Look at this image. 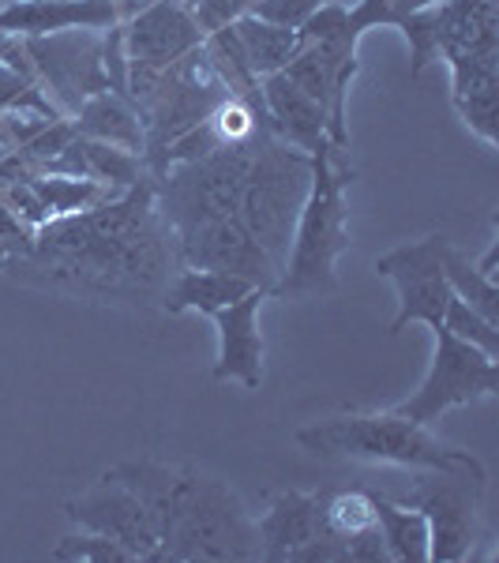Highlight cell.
Instances as JSON below:
<instances>
[{
  "mask_svg": "<svg viewBox=\"0 0 499 563\" xmlns=\"http://www.w3.org/2000/svg\"><path fill=\"white\" fill-rule=\"evenodd\" d=\"M308 185H312V154L289 147L270 129H263L248 180H244L237 218L248 225L256 244L278 267V278L286 271V256L289 244H293L297 218H301V207L308 199Z\"/></svg>",
  "mask_w": 499,
  "mask_h": 563,
  "instance_id": "cell-6",
  "label": "cell"
},
{
  "mask_svg": "<svg viewBox=\"0 0 499 563\" xmlns=\"http://www.w3.org/2000/svg\"><path fill=\"white\" fill-rule=\"evenodd\" d=\"M65 515L76 530L102 533V538L124 544L135 563H154V556H158V533H154L147 507L113 470L98 477V485H90L87 493L68 499Z\"/></svg>",
  "mask_w": 499,
  "mask_h": 563,
  "instance_id": "cell-11",
  "label": "cell"
},
{
  "mask_svg": "<svg viewBox=\"0 0 499 563\" xmlns=\"http://www.w3.org/2000/svg\"><path fill=\"white\" fill-rule=\"evenodd\" d=\"M147 0H15L0 4V34L8 38H42L57 31H109L121 26Z\"/></svg>",
  "mask_w": 499,
  "mask_h": 563,
  "instance_id": "cell-14",
  "label": "cell"
},
{
  "mask_svg": "<svg viewBox=\"0 0 499 563\" xmlns=\"http://www.w3.org/2000/svg\"><path fill=\"white\" fill-rule=\"evenodd\" d=\"M342 549H346V563H391L379 526H368V530H357V533H350V538H342Z\"/></svg>",
  "mask_w": 499,
  "mask_h": 563,
  "instance_id": "cell-30",
  "label": "cell"
},
{
  "mask_svg": "<svg viewBox=\"0 0 499 563\" xmlns=\"http://www.w3.org/2000/svg\"><path fill=\"white\" fill-rule=\"evenodd\" d=\"M443 327H447L451 334H458L462 342H474L477 350H485L488 357L499 361V323L485 320V316L474 312L466 301H458L455 294H451L447 312H443Z\"/></svg>",
  "mask_w": 499,
  "mask_h": 563,
  "instance_id": "cell-27",
  "label": "cell"
},
{
  "mask_svg": "<svg viewBox=\"0 0 499 563\" xmlns=\"http://www.w3.org/2000/svg\"><path fill=\"white\" fill-rule=\"evenodd\" d=\"M34 192L42 196V203L49 207L53 218L60 214H76L87 211V207H98L106 199L121 196L117 188L102 185V180H90V177H57V174H38L31 180Z\"/></svg>",
  "mask_w": 499,
  "mask_h": 563,
  "instance_id": "cell-22",
  "label": "cell"
},
{
  "mask_svg": "<svg viewBox=\"0 0 499 563\" xmlns=\"http://www.w3.org/2000/svg\"><path fill=\"white\" fill-rule=\"evenodd\" d=\"M496 260H499V238L488 241V249H485V256H480V263H474V267L480 271L485 278H496Z\"/></svg>",
  "mask_w": 499,
  "mask_h": 563,
  "instance_id": "cell-31",
  "label": "cell"
},
{
  "mask_svg": "<svg viewBox=\"0 0 499 563\" xmlns=\"http://www.w3.org/2000/svg\"><path fill=\"white\" fill-rule=\"evenodd\" d=\"M84 140V135H79ZM84 158H87V169H90V180H102V185L117 188H132L135 180L147 177V162L143 154H132L124 147H109V143H98V140H84Z\"/></svg>",
  "mask_w": 499,
  "mask_h": 563,
  "instance_id": "cell-25",
  "label": "cell"
},
{
  "mask_svg": "<svg viewBox=\"0 0 499 563\" xmlns=\"http://www.w3.org/2000/svg\"><path fill=\"white\" fill-rule=\"evenodd\" d=\"M267 289H252L241 301L218 308L211 316L218 327V361L211 368L214 384H241L259 390L263 384V334H259V308L267 301Z\"/></svg>",
  "mask_w": 499,
  "mask_h": 563,
  "instance_id": "cell-15",
  "label": "cell"
},
{
  "mask_svg": "<svg viewBox=\"0 0 499 563\" xmlns=\"http://www.w3.org/2000/svg\"><path fill=\"white\" fill-rule=\"evenodd\" d=\"M451 241L432 233L424 241L398 244L376 260V275L391 278L398 289V316L391 320V334H402L410 323L440 327L451 301V286L443 275V256Z\"/></svg>",
  "mask_w": 499,
  "mask_h": 563,
  "instance_id": "cell-10",
  "label": "cell"
},
{
  "mask_svg": "<svg viewBox=\"0 0 499 563\" xmlns=\"http://www.w3.org/2000/svg\"><path fill=\"white\" fill-rule=\"evenodd\" d=\"M12 42H15V38H8V34H0V57H4V53L12 49Z\"/></svg>",
  "mask_w": 499,
  "mask_h": 563,
  "instance_id": "cell-33",
  "label": "cell"
},
{
  "mask_svg": "<svg viewBox=\"0 0 499 563\" xmlns=\"http://www.w3.org/2000/svg\"><path fill=\"white\" fill-rule=\"evenodd\" d=\"M0 196H4V203L12 207V211L20 214V222H23V225H31V230H42V225L53 218V214H49V207L42 203V196L34 192L31 180H23V185L0 188Z\"/></svg>",
  "mask_w": 499,
  "mask_h": 563,
  "instance_id": "cell-29",
  "label": "cell"
},
{
  "mask_svg": "<svg viewBox=\"0 0 499 563\" xmlns=\"http://www.w3.org/2000/svg\"><path fill=\"white\" fill-rule=\"evenodd\" d=\"M432 334H435V353H432L429 376H424V384L406 402L395 406V413L410 417L417 424H432L447 410H455V406L480 402V398L499 390L496 357H488L474 342H462L443 323L432 327Z\"/></svg>",
  "mask_w": 499,
  "mask_h": 563,
  "instance_id": "cell-8",
  "label": "cell"
},
{
  "mask_svg": "<svg viewBox=\"0 0 499 563\" xmlns=\"http://www.w3.org/2000/svg\"><path fill=\"white\" fill-rule=\"evenodd\" d=\"M174 256L177 267H214L230 275L248 278L252 286H263L270 294L278 282V267L267 260L248 225L233 218H214V222L192 225V230L174 233Z\"/></svg>",
  "mask_w": 499,
  "mask_h": 563,
  "instance_id": "cell-12",
  "label": "cell"
},
{
  "mask_svg": "<svg viewBox=\"0 0 499 563\" xmlns=\"http://www.w3.org/2000/svg\"><path fill=\"white\" fill-rule=\"evenodd\" d=\"M252 282L230 271H214V267H177L169 278L166 294H162V308L169 316L180 312H199V316H214L218 308L241 301L244 294H252ZM263 289V286H259Z\"/></svg>",
  "mask_w": 499,
  "mask_h": 563,
  "instance_id": "cell-18",
  "label": "cell"
},
{
  "mask_svg": "<svg viewBox=\"0 0 499 563\" xmlns=\"http://www.w3.org/2000/svg\"><path fill=\"white\" fill-rule=\"evenodd\" d=\"M259 560V530L225 481L180 470L154 563H244Z\"/></svg>",
  "mask_w": 499,
  "mask_h": 563,
  "instance_id": "cell-4",
  "label": "cell"
},
{
  "mask_svg": "<svg viewBox=\"0 0 499 563\" xmlns=\"http://www.w3.org/2000/svg\"><path fill=\"white\" fill-rule=\"evenodd\" d=\"M53 560L60 563H135V556L124 544H117L113 538H102V533L90 530H76L65 533L53 549Z\"/></svg>",
  "mask_w": 499,
  "mask_h": 563,
  "instance_id": "cell-26",
  "label": "cell"
},
{
  "mask_svg": "<svg viewBox=\"0 0 499 563\" xmlns=\"http://www.w3.org/2000/svg\"><path fill=\"white\" fill-rule=\"evenodd\" d=\"M230 95V84L218 76L203 45L162 71H129V98L143 121V135H147L143 162L154 180L162 177V158H166L169 143L203 124Z\"/></svg>",
  "mask_w": 499,
  "mask_h": 563,
  "instance_id": "cell-5",
  "label": "cell"
},
{
  "mask_svg": "<svg viewBox=\"0 0 499 563\" xmlns=\"http://www.w3.org/2000/svg\"><path fill=\"white\" fill-rule=\"evenodd\" d=\"M121 31L129 71H162L199 49L207 38L185 0H147L121 23Z\"/></svg>",
  "mask_w": 499,
  "mask_h": 563,
  "instance_id": "cell-13",
  "label": "cell"
},
{
  "mask_svg": "<svg viewBox=\"0 0 499 563\" xmlns=\"http://www.w3.org/2000/svg\"><path fill=\"white\" fill-rule=\"evenodd\" d=\"M443 275H447V286L458 301H466L474 312H480L485 320L499 323V289H496V278H485L480 271L469 263L462 252L451 244L447 256H443Z\"/></svg>",
  "mask_w": 499,
  "mask_h": 563,
  "instance_id": "cell-23",
  "label": "cell"
},
{
  "mask_svg": "<svg viewBox=\"0 0 499 563\" xmlns=\"http://www.w3.org/2000/svg\"><path fill=\"white\" fill-rule=\"evenodd\" d=\"M76 132L84 140H98V143H109V147H124L132 154H143L147 147V135H143V121L135 113L132 98L117 95V90H98L90 95L79 113L71 117Z\"/></svg>",
  "mask_w": 499,
  "mask_h": 563,
  "instance_id": "cell-19",
  "label": "cell"
},
{
  "mask_svg": "<svg viewBox=\"0 0 499 563\" xmlns=\"http://www.w3.org/2000/svg\"><path fill=\"white\" fill-rule=\"evenodd\" d=\"M259 95H263V106H267V117H270V132L278 140H286L289 147L304 151V154H315L323 147L326 140V113L320 102L304 95L286 71H275V76H263L259 79Z\"/></svg>",
  "mask_w": 499,
  "mask_h": 563,
  "instance_id": "cell-17",
  "label": "cell"
},
{
  "mask_svg": "<svg viewBox=\"0 0 499 563\" xmlns=\"http://www.w3.org/2000/svg\"><path fill=\"white\" fill-rule=\"evenodd\" d=\"M256 530H259V560H275V563H293L297 552L331 533L323 522L315 493H293V488L275 496V504L256 522Z\"/></svg>",
  "mask_w": 499,
  "mask_h": 563,
  "instance_id": "cell-16",
  "label": "cell"
},
{
  "mask_svg": "<svg viewBox=\"0 0 499 563\" xmlns=\"http://www.w3.org/2000/svg\"><path fill=\"white\" fill-rule=\"evenodd\" d=\"M353 169L346 151H334L323 143L312 154V185L297 218L293 244H289L286 271L275 282L270 297L282 301H312V297H334L342 289L339 282V256L350 252L346 230V185Z\"/></svg>",
  "mask_w": 499,
  "mask_h": 563,
  "instance_id": "cell-3",
  "label": "cell"
},
{
  "mask_svg": "<svg viewBox=\"0 0 499 563\" xmlns=\"http://www.w3.org/2000/svg\"><path fill=\"white\" fill-rule=\"evenodd\" d=\"M12 151H15V143H12V135H8L4 121H0V158H4V154H12Z\"/></svg>",
  "mask_w": 499,
  "mask_h": 563,
  "instance_id": "cell-32",
  "label": "cell"
},
{
  "mask_svg": "<svg viewBox=\"0 0 499 563\" xmlns=\"http://www.w3.org/2000/svg\"><path fill=\"white\" fill-rule=\"evenodd\" d=\"M174 271V238L151 174L106 203L49 218L31 244L0 256V275L20 286L124 308L162 305Z\"/></svg>",
  "mask_w": 499,
  "mask_h": 563,
  "instance_id": "cell-1",
  "label": "cell"
},
{
  "mask_svg": "<svg viewBox=\"0 0 499 563\" xmlns=\"http://www.w3.org/2000/svg\"><path fill=\"white\" fill-rule=\"evenodd\" d=\"M323 0H248L244 12L256 15V20H267V23H278V26H304L308 15L320 8Z\"/></svg>",
  "mask_w": 499,
  "mask_h": 563,
  "instance_id": "cell-28",
  "label": "cell"
},
{
  "mask_svg": "<svg viewBox=\"0 0 499 563\" xmlns=\"http://www.w3.org/2000/svg\"><path fill=\"white\" fill-rule=\"evenodd\" d=\"M230 26H233V38H237L241 53H244V65L252 68V76H256V79L282 71L289 60L297 57V49L304 45L301 31L256 20V15H248V12L233 15Z\"/></svg>",
  "mask_w": 499,
  "mask_h": 563,
  "instance_id": "cell-20",
  "label": "cell"
},
{
  "mask_svg": "<svg viewBox=\"0 0 499 563\" xmlns=\"http://www.w3.org/2000/svg\"><path fill=\"white\" fill-rule=\"evenodd\" d=\"M488 481L447 470H417L410 485L372 488L391 504L417 507L429 522V563H462L474 556L480 533V504Z\"/></svg>",
  "mask_w": 499,
  "mask_h": 563,
  "instance_id": "cell-7",
  "label": "cell"
},
{
  "mask_svg": "<svg viewBox=\"0 0 499 563\" xmlns=\"http://www.w3.org/2000/svg\"><path fill=\"white\" fill-rule=\"evenodd\" d=\"M293 443L308 455L368 462V466H402V470H447V474H469L488 481L485 462L469 451L447 448L410 417L387 413H339L326 421L304 424L293 432Z\"/></svg>",
  "mask_w": 499,
  "mask_h": 563,
  "instance_id": "cell-2",
  "label": "cell"
},
{
  "mask_svg": "<svg viewBox=\"0 0 499 563\" xmlns=\"http://www.w3.org/2000/svg\"><path fill=\"white\" fill-rule=\"evenodd\" d=\"M315 499H320L326 530L339 538L376 526V499L368 488H323V493H315Z\"/></svg>",
  "mask_w": 499,
  "mask_h": 563,
  "instance_id": "cell-24",
  "label": "cell"
},
{
  "mask_svg": "<svg viewBox=\"0 0 499 563\" xmlns=\"http://www.w3.org/2000/svg\"><path fill=\"white\" fill-rule=\"evenodd\" d=\"M372 499H376V526L384 533L387 556L395 563H429V522H424V515L417 507L391 504L379 493H372Z\"/></svg>",
  "mask_w": 499,
  "mask_h": 563,
  "instance_id": "cell-21",
  "label": "cell"
},
{
  "mask_svg": "<svg viewBox=\"0 0 499 563\" xmlns=\"http://www.w3.org/2000/svg\"><path fill=\"white\" fill-rule=\"evenodd\" d=\"M102 34L106 31H57L42 38H23V49L31 57V68L38 76L45 95L65 117H76L79 106L98 90H109L102 68Z\"/></svg>",
  "mask_w": 499,
  "mask_h": 563,
  "instance_id": "cell-9",
  "label": "cell"
}]
</instances>
